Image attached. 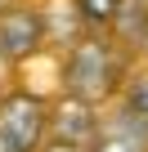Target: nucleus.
<instances>
[{"label":"nucleus","mask_w":148,"mask_h":152,"mask_svg":"<svg viewBox=\"0 0 148 152\" xmlns=\"http://www.w3.org/2000/svg\"><path fill=\"white\" fill-rule=\"evenodd\" d=\"M139 49L148 54V18H144V31H139Z\"/></svg>","instance_id":"9"},{"label":"nucleus","mask_w":148,"mask_h":152,"mask_svg":"<svg viewBox=\"0 0 148 152\" xmlns=\"http://www.w3.org/2000/svg\"><path fill=\"white\" fill-rule=\"evenodd\" d=\"M63 85H67V94L90 99V103L112 99L121 85V58H117L112 40H103V36L77 40L67 54V67H63Z\"/></svg>","instance_id":"1"},{"label":"nucleus","mask_w":148,"mask_h":152,"mask_svg":"<svg viewBox=\"0 0 148 152\" xmlns=\"http://www.w3.org/2000/svg\"><path fill=\"white\" fill-rule=\"evenodd\" d=\"M121 112H130L139 125H148V72H135L121 85Z\"/></svg>","instance_id":"6"},{"label":"nucleus","mask_w":148,"mask_h":152,"mask_svg":"<svg viewBox=\"0 0 148 152\" xmlns=\"http://www.w3.org/2000/svg\"><path fill=\"white\" fill-rule=\"evenodd\" d=\"M45 40V18L36 9H5L0 14V58L23 63Z\"/></svg>","instance_id":"3"},{"label":"nucleus","mask_w":148,"mask_h":152,"mask_svg":"<svg viewBox=\"0 0 148 152\" xmlns=\"http://www.w3.org/2000/svg\"><path fill=\"white\" fill-rule=\"evenodd\" d=\"M49 130H54V139H67V143H85V148H94V134H99L94 103H90V99H77V94H67V99L49 112Z\"/></svg>","instance_id":"4"},{"label":"nucleus","mask_w":148,"mask_h":152,"mask_svg":"<svg viewBox=\"0 0 148 152\" xmlns=\"http://www.w3.org/2000/svg\"><path fill=\"white\" fill-rule=\"evenodd\" d=\"M77 14H81L90 27H108V23H117V14H121V0H77Z\"/></svg>","instance_id":"7"},{"label":"nucleus","mask_w":148,"mask_h":152,"mask_svg":"<svg viewBox=\"0 0 148 152\" xmlns=\"http://www.w3.org/2000/svg\"><path fill=\"white\" fill-rule=\"evenodd\" d=\"M40 152H90V148H85V143H67V139H49Z\"/></svg>","instance_id":"8"},{"label":"nucleus","mask_w":148,"mask_h":152,"mask_svg":"<svg viewBox=\"0 0 148 152\" xmlns=\"http://www.w3.org/2000/svg\"><path fill=\"white\" fill-rule=\"evenodd\" d=\"M45 125H49V112L40 99H32V94L0 99V134L14 143V152H40Z\"/></svg>","instance_id":"2"},{"label":"nucleus","mask_w":148,"mask_h":152,"mask_svg":"<svg viewBox=\"0 0 148 152\" xmlns=\"http://www.w3.org/2000/svg\"><path fill=\"white\" fill-rule=\"evenodd\" d=\"M0 152H14V143H9V139H5V134H0Z\"/></svg>","instance_id":"10"},{"label":"nucleus","mask_w":148,"mask_h":152,"mask_svg":"<svg viewBox=\"0 0 148 152\" xmlns=\"http://www.w3.org/2000/svg\"><path fill=\"white\" fill-rule=\"evenodd\" d=\"M9 5H14V0H0V14H5V9H9Z\"/></svg>","instance_id":"11"},{"label":"nucleus","mask_w":148,"mask_h":152,"mask_svg":"<svg viewBox=\"0 0 148 152\" xmlns=\"http://www.w3.org/2000/svg\"><path fill=\"white\" fill-rule=\"evenodd\" d=\"M90 152H148V125H139L130 112H112L108 121H99Z\"/></svg>","instance_id":"5"}]
</instances>
